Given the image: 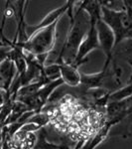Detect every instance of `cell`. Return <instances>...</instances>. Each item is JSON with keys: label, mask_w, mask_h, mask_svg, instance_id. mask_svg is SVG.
<instances>
[{"label": "cell", "mask_w": 132, "mask_h": 149, "mask_svg": "<svg viewBox=\"0 0 132 149\" xmlns=\"http://www.w3.org/2000/svg\"><path fill=\"white\" fill-rule=\"evenodd\" d=\"M90 25V23L88 16L83 10L78 8L76 12L74 14V19L69 24L68 35L60 51L59 63L64 62L69 65L75 64L79 47L83 42V38L85 37Z\"/></svg>", "instance_id": "cell-1"}, {"label": "cell", "mask_w": 132, "mask_h": 149, "mask_svg": "<svg viewBox=\"0 0 132 149\" xmlns=\"http://www.w3.org/2000/svg\"><path fill=\"white\" fill-rule=\"evenodd\" d=\"M101 20L113 32L115 46L124 40L132 39V23L123 8L116 10L101 5Z\"/></svg>", "instance_id": "cell-2"}, {"label": "cell", "mask_w": 132, "mask_h": 149, "mask_svg": "<svg viewBox=\"0 0 132 149\" xmlns=\"http://www.w3.org/2000/svg\"><path fill=\"white\" fill-rule=\"evenodd\" d=\"M58 23L59 21L35 32L23 45L22 49L36 57L49 55L56 46Z\"/></svg>", "instance_id": "cell-3"}, {"label": "cell", "mask_w": 132, "mask_h": 149, "mask_svg": "<svg viewBox=\"0 0 132 149\" xmlns=\"http://www.w3.org/2000/svg\"><path fill=\"white\" fill-rule=\"evenodd\" d=\"M75 3L76 1H66V3L63 4V5L57 7L56 9L49 12L38 24H35V25H27V27H26V33H27L28 37L30 38L37 31L49 27V26L53 25L54 23L60 21V18H62L65 14L68 13L69 9L72 7H74Z\"/></svg>", "instance_id": "cell-4"}, {"label": "cell", "mask_w": 132, "mask_h": 149, "mask_svg": "<svg viewBox=\"0 0 132 149\" xmlns=\"http://www.w3.org/2000/svg\"><path fill=\"white\" fill-rule=\"evenodd\" d=\"M97 39L99 43V49L104 52L105 55V63L104 66H108L110 60L112 57V52H113L115 46V37L112 32V30L105 24L104 21L100 19L97 22Z\"/></svg>", "instance_id": "cell-5"}, {"label": "cell", "mask_w": 132, "mask_h": 149, "mask_svg": "<svg viewBox=\"0 0 132 149\" xmlns=\"http://www.w3.org/2000/svg\"><path fill=\"white\" fill-rule=\"evenodd\" d=\"M95 25H97V23H90L88 33L79 47L78 54H76L75 64H74V66L78 67V68L79 66H81V64H83L86 61V57L90 52H92L93 50L99 49V43H98L97 39V32Z\"/></svg>", "instance_id": "cell-6"}, {"label": "cell", "mask_w": 132, "mask_h": 149, "mask_svg": "<svg viewBox=\"0 0 132 149\" xmlns=\"http://www.w3.org/2000/svg\"><path fill=\"white\" fill-rule=\"evenodd\" d=\"M107 83V66H104V69L95 74L81 73V85L88 88H99L106 85Z\"/></svg>", "instance_id": "cell-7"}, {"label": "cell", "mask_w": 132, "mask_h": 149, "mask_svg": "<svg viewBox=\"0 0 132 149\" xmlns=\"http://www.w3.org/2000/svg\"><path fill=\"white\" fill-rule=\"evenodd\" d=\"M113 59L122 60L131 68V74L129 76L127 84L132 83V39H127L119 43L117 46L114 47L112 52Z\"/></svg>", "instance_id": "cell-8"}, {"label": "cell", "mask_w": 132, "mask_h": 149, "mask_svg": "<svg viewBox=\"0 0 132 149\" xmlns=\"http://www.w3.org/2000/svg\"><path fill=\"white\" fill-rule=\"evenodd\" d=\"M15 77V65L11 59L7 58L0 64V84H1V88L5 90V92H9Z\"/></svg>", "instance_id": "cell-9"}, {"label": "cell", "mask_w": 132, "mask_h": 149, "mask_svg": "<svg viewBox=\"0 0 132 149\" xmlns=\"http://www.w3.org/2000/svg\"><path fill=\"white\" fill-rule=\"evenodd\" d=\"M61 69V79L64 84L69 86H78L81 85V72L79 68L74 65H69L64 62L59 63Z\"/></svg>", "instance_id": "cell-10"}, {"label": "cell", "mask_w": 132, "mask_h": 149, "mask_svg": "<svg viewBox=\"0 0 132 149\" xmlns=\"http://www.w3.org/2000/svg\"><path fill=\"white\" fill-rule=\"evenodd\" d=\"M79 9L83 10L90 18V23H97L101 19V5L99 1L95 0H83L79 2Z\"/></svg>", "instance_id": "cell-11"}, {"label": "cell", "mask_w": 132, "mask_h": 149, "mask_svg": "<svg viewBox=\"0 0 132 149\" xmlns=\"http://www.w3.org/2000/svg\"><path fill=\"white\" fill-rule=\"evenodd\" d=\"M132 97V83L119 88L108 93L107 98L109 102H123Z\"/></svg>", "instance_id": "cell-12"}, {"label": "cell", "mask_w": 132, "mask_h": 149, "mask_svg": "<svg viewBox=\"0 0 132 149\" xmlns=\"http://www.w3.org/2000/svg\"><path fill=\"white\" fill-rule=\"evenodd\" d=\"M36 133H37V141L33 149H66L61 145L49 142L46 138V132L43 128L39 129Z\"/></svg>", "instance_id": "cell-13"}, {"label": "cell", "mask_w": 132, "mask_h": 149, "mask_svg": "<svg viewBox=\"0 0 132 149\" xmlns=\"http://www.w3.org/2000/svg\"><path fill=\"white\" fill-rule=\"evenodd\" d=\"M43 76L48 81H53L61 79V69L59 64L45 65L43 69Z\"/></svg>", "instance_id": "cell-14"}, {"label": "cell", "mask_w": 132, "mask_h": 149, "mask_svg": "<svg viewBox=\"0 0 132 149\" xmlns=\"http://www.w3.org/2000/svg\"><path fill=\"white\" fill-rule=\"evenodd\" d=\"M122 3H123V9L124 11H125L127 17L129 18V20L131 21L132 23V1H122Z\"/></svg>", "instance_id": "cell-15"}]
</instances>
